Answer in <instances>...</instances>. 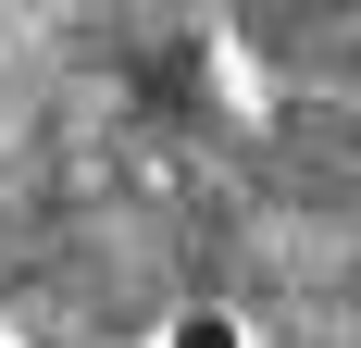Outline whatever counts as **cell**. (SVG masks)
Listing matches in <instances>:
<instances>
[{
	"instance_id": "2",
	"label": "cell",
	"mask_w": 361,
	"mask_h": 348,
	"mask_svg": "<svg viewBox=\"0 0 361 348\" xmlns=\"http://www.w3.org/2000/svg\"><path fill=\"white\" fill-rule=\"evenodd\" d=\"M0 348H25V336H13V323H0Z\"/></svg>"
},
{
	"instance_id": "1",
	"label": "cell",
	"mask_w": 361,
	"mask_h": 348,
	"mask_svg": "<svg viewBox=\"0 0 361 348\" xmlns=\"http://www.w3.org/2000/svg\"><path fill=\"white\" fill-rule=\"evenodd\" d=\"M149 348H262V323L237 299H175V311L149 323Z\"/></svg>"
}]
</instances>
